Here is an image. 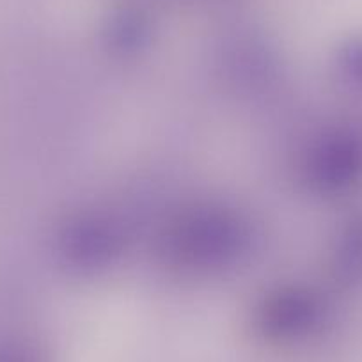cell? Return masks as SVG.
I'll return each instance as SVG.
<instances>
[]
</instances>
